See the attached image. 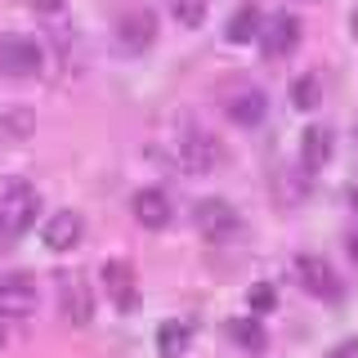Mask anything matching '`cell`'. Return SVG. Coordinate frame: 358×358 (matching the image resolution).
<instances>
[{
    "label": "cell",
    "instance_id": "1",
    "mask_svg": "<svg viewBox=\"0 0 358 358\" xmlns=\"http://www.w3.org/2000/svg\"><path fill=\"white\" fill-rule=\"evenodd\" d=\"M41 197L27 179H0V242H14L36 224Z\"/></svg>",
    "mask_w": 358,
    "mask_h": 358
},
{
    "label": "cell",
    "instance_id": "2",
    "mask_svg": "<svg viewBox=\"0 0 358 358\" xmlns=\"http://www.w3.org/2000/svg\"><path fill=\"white\" fill-rule=\"evenodd\" d=\"M59 305L72 327H90L94 322V287H90V278L81 268H63L59 273Z\"/></svg>",
    "mask_w": 358,
    "mask_h": 358
},
{
    "label": "cell",
    "instance_id": "3",
    "mask_svg": "<svg viewBox=\"0 0 358 358\" xmlns=\"http://www.w3.org/2000/svg\"><path fill=\"white\" fill-rule=\"evenodd\" d=\"M197 233L206 242H233L242 233V215H238V206L233 201H224V197H206V201H197Z\"/></svg>",
    "mask_w": 358,
    "mask_h": 358
},
{
    "label": "cell",
    "instance_id": "4",
    "mask_svg": "<svg viewBox=\"0 0 358 358\" xmlns=\"http://www.w3.org/2000/svg\"><path fill=\"white\" fill-rule=\"evenodd\" d=\"M0 72H5V76H36L41 72V45H36V36L5 31V36H0Z\"/></svg>",
    "mask_w": 358,
    "mask_h": 358
},
{
    "label": "cell",
    "instance_id": "5",
    "mask_svg": "<svg viewBox=\"0 0 358 358\" xmlns=\"http://www.w3.org/2000/svg\"><path fill=\"white\" fill-rule=\"evenodd\" d=\"M296 278L313 300H341V278L322 255H296Z\"/></svg>",
    "mask_w": 358,
    "mask_h": 358
},
{
    "label": "cell",
    "instance_id": "6",
    "mask_svg": "<svg viewBox=\"0 0 358 358\" xmlns=\"http://www.w3.org/2000/svg\"><path fill=\"white\" fill-rule=\"evenodd\" d=\"M0 313L5 318H31L36 313V278L31 273H5L0 278Z\"/></svg>",
    "mask_w": 358,
    "mask_h": 358
},
{
    "label": "cell",
    "instance_id": "7",
    "mask_svg": "<svg viewBox=\"0 0 358 358\" xmlns=\"http://www.w3.org/2000/svg\"><path fill=\"white\" fill-rule=\"evenodd\" d=\"M179 166H184L188 175H206V171H215L220 166V143H215V134H206V130H184V143H179Z\"/></svg>",
    "mask_w": 358,
    "mask_h": 358
},
{
    "label": "cell",
    "instance_id": "8",
    "mask_svg": "<svg viewBox=\"0 0 358 358\" xmlns=\"http://www.w3.org/2000/svg\"><path fill=\"white\" fill-rule=\"evenodd\" d=\"M157 41V14L148 9H130L117 18V50L121 54H143Z\"/></svg>",
    "mask_w": 358,
    "mask_h": 358
},
{
    "label": "cell",
    "instance_id": "9",
    "mask_svg": "<svg viewBox=\"0 0 358 358\" xmlns=\"http://www.w3.org/2000/svg\"><path fill=\"white\" fill-rule=\"evenodd\" d=\"M300 45V18L296 14H273L268 22H260V50L268 59H282Z\"/></svg>",
    "mask_w": 358,
    "mask_h": 358
},
{
    "label": "cell",
    "instance_id": "10",
    "mask_svg": "<svg viewBox=\"0 0 358 358\" xmlns=\"http://www.w3.org/2000/svg\"><path fill=\"white\" fill-rule=\"evenodd\" d=\"M99 278H103V291L112 296V305H117L121 313L139 309V291H134V268L126 260H108L103 268H99Z\"/></svg>",
    "mask_w": 358,
    "mask_h": 358
},
{
    "label": "cell",
    "instance_id": "11",
    "mask_svg": "<svg viewBox=\"0 0 358 358\" xmlns=\"http://www.w3.org/2000/svg\"><path fill=\"white\" fill-rule=\"evenodd\" d=\"M224 112H229L233 126H260L264 112H268V99H264V90H255V85H238L224 99Z\"/></svg>",
    "mask_w": 358,
    "mask_h": 358
},
{
    "label": "cell",
    "instance_id": "12",
    "mask_svg": "<svg viewBox=\"0 0 358 358\" xmlns=\"http://www.w3.org/2000/svg\"><path fill=\"white\" fill-rule=\"evenodd\" d=\"M81 233H85V224H81V215L76 210H54L50 220L41 224V238H45V246L50 251H72L76 242H81Z\"/></svg>",
    "mask_w": 358,
    "mask_h": 358
},
{
    "label": "cell",
    "instance_id": "13",
    "mask_svg": "<svg viewBox=\"0 0 358 358\" xmlns=\"http://www.w3.org/2000/svg\"><path fill=\"white\" fill-rule=\"evenodd\" d=\"M130 215L143 224V229H166L171 224V197L162 193V188H139V193L130 197Z\"/></svg>",
    "mask_w": 358,
    "mask_h": 358
},
{
    "label": "cell",
    "instance_id": "14",
    "mask_svg": "<svg viewBox=\"0 0 358 358\" xmlns=\"http://www.w3.org/2000/svg\"><path fill=\"white\" fill-rule=\"evenodd\" d=\"M300 162H305V171H322L331 162V130L327 126H309L300 134Z\"/></svg>",
    "mask_w": 358,
    "mask_h": 358
},
{
    "label": "cell",
    "instance_id": "15",
    "mask_svg": "<svg viewBox=\"0 0 358 358\" xmlns=\"http://www.w3.org/2000/svg\"><path fill=\"white\" fill-rule=\"evenodd\" d=\"M188 345H193V322L171 318V322L157 327V354H162V358H184Z\"/></svg>",
    "mask_w": 358,
    "mask_h": 358
},
{
    "label": "cell",
    "instance_id": "16",
    "mask_svg": "<svg viewBox=\"0 0 358 358\" xmlns=\"http://www.w3.org/2000/svg\"><path fill=\"white\" fill-rule=\"evenodd\" d=\"M36 130V112L22 108V103H9L0 108V139H27Z\"/></svg>",
    "mask_w": 358,
    "mask_h": 358
},
{
    "label": "cell",
    "instance_id": "17",
    "mask_svg": "<svg viewBox=\"0 0 358 358\" xmlns=\"http://www.w3.org/2000/svg\"><path fill=\"white\" fill-rule=\"evenodd\" d=\"M224 36H229L233 45H246V41H255V36H260V9H255V5H242L238 14L229 18Z\"/></svg>",
    "mask_w": 358,
    "mask_h": 358
},
{
    "label": "cell",
    "instance_id": "18",
    "mask_svg": "<svg viewBox=\"0 0 358 358\" xmlns=\"http://www.w3.org/2000/svg\"><path fill=\"white\" fill-rule=\"evenodd\" d=\"M229 336L242 345L246 354H264V345H268L264 322H255V318H233V322H229Z\"/></svg>",
    "mask_w": 358,
    "mask_h": 358
},
{
    "label": "cell",
    "instance_id": "19",
    "mask_svg": "<svg viewBox=\"0 0 358 358\" xmlns=\"http://www.w3.org/2000/svg\"><path fill=\"white\" fill-rule=\"evenodd\" d=\"M291 103H296L300 112H309V108L322 103V85H318V76H313V72H305V76L291 81Z\"/></svg>",
    "mask_w": 358,
    "mask_h": 358
},
{
    "label": "cell",
    "instance_id": "20",
    "mask_svg": "<svg viewBox=\"0 0 358 358\" xmlns=\"http://www.w3.org/2000/svg\"><path fill=\"white\" fill-rule=\"evenodd\" d=\"M175 18L184 22V27H197V22L206 18V5H201V0H175Z\"/></svg>",
    "mask_w": 358,
    "mask_h": 358
},
{
    "label": "cell",
    "instance_id": "21",
    "mask_svg": "<svg viewBox=\"0 0 358 358\" xmlns=\"http://www.w3.org/2000/svg\"><path fill=\"white\" fill-rule=\"evenodd\" d=\"M246 300H251V309H255V313H264V309H273V305H278V291L268 287V282H255L251 291H246Z\"/></svg>",
    "mask_w": 358,
    "mask_h": 358
},
{
    "label": "cell",
    "instance_id": "22",
    "mask_svg": "<svg viewBox=\"0 0 358 358\" xmlns=\"http://www.w3.org/2000/svg\"><path fill=\"white\" fill-rule=\"evenodd\" d=\"M331 358H358V341H345V345H336Z\"/></svg>",
    "mask_w": 358,
    "mask_h": 358
},
{
    "label": "cell",
    "instance_id": "23",
    "mask_svg": "<svg viewBox=\"0 0 358 358\" xmlns=\"http://www.w3.org/2000/svg\"><path fill=\"white\" fill-rule=\"evenodd\" d=\"M63 5H67V0H36L41 14H63Z\"/></svg>",
    "mask_w": 358,
    "mask_h": 358
},
{
    "label": "cell",
    "instance_id": "24",
    "mask_svg": "<svg viewBox=\"0 0 358 358\" xmlns=\"http://www.w3.org/2000/svg\"><path fill=\"white\" fill-rule=\"evenodd\" d=\"M350 255H354V264H358V233L350 238Z\"/></svg>",
    "mask_w": 358,
    "mask_h": 358
},
{
    "label": "cell",
    "instance_id": "25",
    "mask_svg": "<svg viewBox=\"0 0 358 358\" xmlns=\"http://www.w3.org/2000/svg\"><path fill=\"white\" fill-rule=\"evenodd\" d=\"M350 206H354V215H358V184H354V193H350Z\"/></svg>",
    "mask_w": 358,
    "mask_h": 358
},
{
    "label": "cell",
    "instance_id": "26",
    "mask_svg": "<svg viewBox=\"0 0 358 358\" xmlns=\"http://www.w3.org/2000/svg\"><path fill=\"white\" fill-rule=\"evenodd\" d=\"M354 31H358V5H354Z\"/></svg>",
    "mask_w": 358,
    "mask_h": 358
},
{
    "label": "cell",
    "instance_id": "27",
    "mask_svg": "<svg viewBox=\"0 0 358 358\" xmlns=\"http://www.w3.org/2000/svg\"><path fill=\"white\" fill-rule=\"evenodd\" d=\"M354 143H358V126H354Z\"/></svg>",
    "mask_w": 358,
    "mask_h": 358
}]
</instances>
